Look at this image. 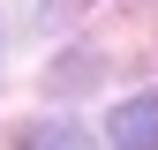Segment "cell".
<instances>
[{"instance_id":"1","label":"cell","mask_w":158,"mask_h":150,"mask_svg":"<svg viewBox=\"0 0 158 150\" xmlns=\"http://www.w3.org/2000/svg\"><path fill=\"white\" fill-rule=\"evenodd\" d=\"M106 135H113V150H158V98L143 90V98H121L106 112Z\"/></svg>"},{"instance_id":"2","label":"cell","mask_w":158,"mask_h":150,"mask_svg":"<svg viewBox=\"0 0 158 150\" xmlns=\"http://www.w3.org/2000/svg\"><path fill=\"white\" fill-rule=\"evenodd\" d=\"M15 150H98V143H90V135H83L75 120H30Z\"/></svg>"},{"instance_id":"3","label":"cell","mask_w":158,"mask_h":150,"mask_svg":"<svg viewBox=\"0 0 158 150\" xmlns=\"http://www.w3.org/2000/svg\"><path fill=\"white\" fill-rule=\"evenodd\" d=\"M75 8H90V0H53V15H75Z\"/></svg>"}]
</instances>
